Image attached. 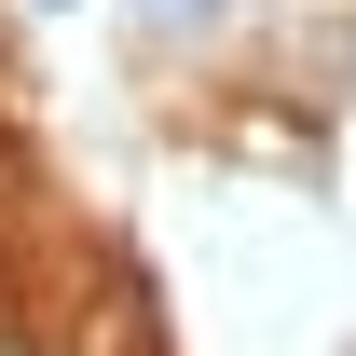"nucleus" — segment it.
Masks as SVG:
<instances>
[{
    "label": "nucleus",
    "instance_id": "f257e3e1",
    "mask_svg": "<svg viewBox=\"0 0 356 356\" xmlns=\"http://www.w3.org/2000/svg\"><path fill=\"white\" fill-rule=\"evenodd\" d=\"M124 28L151 55H220L233 28H247V0H124Z\"/></svg>",
    "mask_w": 356,
    "mask_h": 356
}]
</instances>
